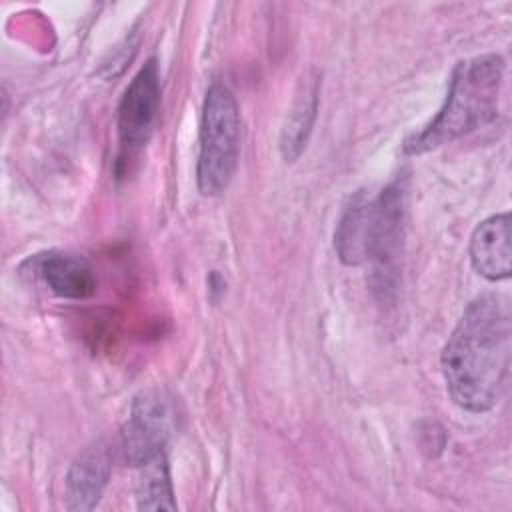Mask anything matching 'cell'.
Listing matches in <instances>:
<instances>
[{
    "label": "cell",
    "mask_w": 512,
    "mask_h": 512,
    "mask_svg": "<svg viewBox=\"0 0 512 512\" xmlns=\"http://www.w3.org/2000/svg\"><path fill=\"white\" fill-rule=\"evenodd\" d=\"M240 156V112L234 92L220 80H214L204 96L196 184L202 196L222 194L238 166Z\"/></svg>",
    "instance_id": "obj_3"
},
{
    "label": "cell",
    "mask_w": 512,
    "mask_h": 512,
    "mask_svg": "<svg viewBox=\"0 0 512 512\" xmlns=\"http://www.w3.org/2000/svg\"><path fill=\"white\" fill-rule=\"evenodd\" d=\"M372 202L374 196H370L366 190H356L340 214L334 230V250L340 262L346 266L364 264Z\"/></svg>",
    "instance_id": "obj_10"
},
{
    "label": "cell",
    "mask_w": 512,
    "mask_h": 512,
    "mask_svg": "<svg viewBox=\"0 0 512 512\" xmlns=\"http://www.w3.org/2000/svg\"><path fill=\"white\" fill-rule=\"evenodd\" d=\"M160 110V72L156 58H148L124 90L116 128L122 156H136L150 140Z\"/></svg>",
    "instance_id": "obj_6"
},
{
    "label": "cell",
    "mask_w": 512,
    "mask_h": 512,
    "mask_svg": "<svg viewBox=\"0 0 512 512\" xmlns=\"http://www.w3.org/2000/svg\"><path fill=\"white\" fill-rule=\"evenodd\" d=\"M140 470L142 474L136 484V506L140 510H176L166 454L154 458Z\"/></svg>",
    "instance_id": "obj_12"
},
{
    "label": "cell",
    "mask_w": 512,
    "mask_h": 512,
    "mask_svg": "<svg viewBox=\"0 0 512 512\" xmlns=\"http://www.w3.org/2000/svg\"><path fill=\"white\" fill-rule=\"evenodd\" d=\"M502 78L504 60L500 54L460 60L450 74L444 104L420 132L406 138L404 154L440 148L490 124L498 114Z\"/></svg>",
    "instance_id": "obj_2"
},
{
    "label": "cell",
    "mask_w": 512,
    "mask_h": 512,
    "mask_svg": "<svg viewBox=\"0 0 512 512\" xmlns=\"http://www.w3.org/2000/svg\"><path fill=\"white\" fill-rule=\"evenodd\" d=\"M318 110V76H310L300 84V90L288 110L280 134V152L286 162H294L310 136Z\"/></svg>",
    "instance_id": "obj_11"
},
{
    "label": "cell",
    "mask_w": 512,
    "mask_h": 512,
    "mask_svg": "<svg viewBox=\"0 0 512 512\" xmlns=\"http://www.w3.org/2000/svg\"><path fill=\"white\" fill-rule=\"evenodd\" d=\"M112 472V456L106 442L86 446L66 474V508L92 510L100 502Z\"/></svg>",
    "instance_id": "obj_8"
},
{
    "label": "cell",
    "mask_w": 512,
    "mask_h": 512,
    "mask_svg": "<svg viewBox=\"0 0 512 512\" xmlns=\"http://www.w3.org/2000/svg\"><path fill=\"white\" fill-rule=\"evenodd\" d=\"M512 354V310L504 294L476 296L448 336L440 366L446 390L456 406L482 414L496 406L506 390Z\"/></svg>",
    "instance_id": "obj_1"
},
{
    "label": "cell",
    "mask_w": 512,
    "mask_h": 512,
    "mask_svg": "<svg viewBox=\"0 0 512 512\" xmlns=\"http://www.w3.org/2000/svg\"><path fill=\"white\" fill-rule=\"evenodd\" d=\"M174 410L172 400L158 388L142 390L132 406L130 416L120 432V456L126 464L142 468L164 454L172 434Z\"/></svg>",
    "instance_id": "obj_5"
},
{
    "label": "cell",
    "mask_w": 512,
    "mask_h": 512,
    "mask_svg": "<svg viewBox=\"0 0 512 512\" xmlns=\"http://www.w3.org/2000/svg\"><path fill=\"white\" fill-rule=\"evenodd\" d=\"M38 278L60 298L86 300L94 296L98 280L88 260L78 254L50 250L34 260Z\"/></svg>",
    "instance_id": "obj_9"
},
{
    "label": "cell",
    "mask_w": 512,
    "mask_h": 512,
    "mask_svg": "<svg viewBox=\"0 0 512 512\" xmlns=\"http://www.w3.org/2000/svg\"><path fill=\"white\" fill-rule=\"evenodd\" d=\"M406 220V184L390 182L372 202V218L366 240L368 286L378 302L390 304L398 294Z\"/></svg>",
    "instance_id": "obj_4"
},
{
    "label": "cell",
    "mask_w": 512,
    "mask_h": 512,
    "mask_svg": "<svg viewBox=\"0 0 512 512\" xmlns=\"http://www.w3.org/2000/svg\"><path fill=\"white\" fill-rule=\"evenodd\" d=\"M472 268L490 282L510 278L512 272V220L510 212H498L482 220L470 236Z\"/></svg>",
    "instance_id": "obj_7"
}]
</instances>
